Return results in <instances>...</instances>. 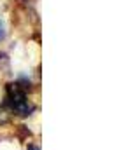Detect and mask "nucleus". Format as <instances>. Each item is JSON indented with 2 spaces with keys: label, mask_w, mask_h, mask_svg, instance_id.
<instances>
[{
  "label": "nucleus",
  "mask_w": 140,
  "mask_h": 150,
  "mask_svg": "<svg viewBox=\"0 0 140 150\" xmlns=\"http://www.w3.org/2000/svg\"><path fill=\"white\" fill-rule=\"evenodd\" d=\"M11 119V113L5 110V107H0V124H5Z\"/></svg>",
  "instance_id": "obj_1"
},
{
  "label": "nucleus",
  "mask_w": 140,
  "mask_h": 150,
  "mask_svg": "<svg viewBox=\"0 0 140 150\" xmlns=\"http://www.w3.org/2000/svg\"><path fill=\"white\" fill-rule=\"evenodd\" d=\"M4 35H5V32H4V28H2V25H0V40L4 38Z\"/></svg>",
  "instance_id": "obj_2"
},
{
  "label": "nucleus",
  "mask_w": 140,
  "mask_h": 150,
  "mask_svg": "<svg viewBox=\"0 0 140 150\" xmlns=\"http://www.w3.org/2000/svg\"><path fill=\"white\" fill-rule=\"evenodd\" d=\"M28 150H39V149H37V147H30Z\"/></svg>",
  "instance_id": "obj_3"
}]
</instances>
